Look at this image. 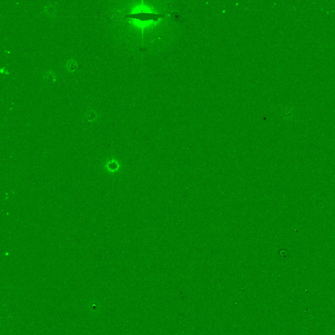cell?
Segmentation results:
<instances>
[{
	"mask_svg": "<svg viewBox=\"0 0 335 335\" xmlns=\"http://www.w3.org/2000/svg\"><path fill=\"white\" fill-rule=\"evenodd\" d=\"M105 168L108 172L114 173L119 171V169L121 168V164H120L119 161L117 160L111 159L106 163Z\"/></svg>",
	"mask_w": 335,
	"mask_h": 335,
	"instance_id": "6da1fadb",
	"label": "cell"
}]
</instances>
